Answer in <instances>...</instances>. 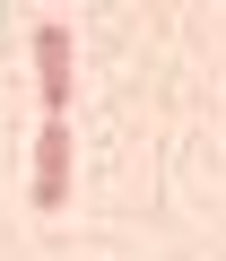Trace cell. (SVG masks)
Listing matches in <instances>:
<instances>
[{
	"label": "cell",
	"mask_w": 226,
	"mask_h": 261,
	"mask_svg": "<svg viewBox=\"0 0 226 261\" xmlns=\"http://www.w3.org/2000/svg\"><path fill=\"white\" fill-rule=\"evenodd\" d=\"M35 79H44V122H61L70 113V27L61 18L35 27Z\"/></svg>",
	"instance_id": "obj_1"
},
{
	"label": "cell",
	"mask_w": 226,
	"mask_h": 261,
	"mask_svg": "<svg viewBox=\"0 0 226 261\" xmlns=\"http://www.w3.org/2000/svg\"><path fill=\"white\" fill-rule=\"evenodd\" d=\"M70 200V122H44V140H35V209L52 218Z\"/></svg>",
	"instance_id": "obj_2"
}]
</instances>
